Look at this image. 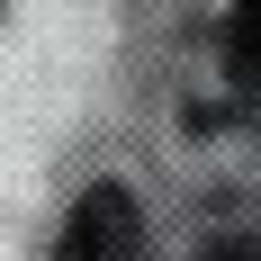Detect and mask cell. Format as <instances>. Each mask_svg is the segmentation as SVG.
I'll return each instance as SVG.
<instances>
[{
	"mask_svg": "<svg viewBox=\"0 0 261 261\" xmlns=\"http://www.w3.org/2000/svg\"><path fill=\"white\" fill-rule=\"evenodd\" d=\"M54 261H144V207H135L117 180L81 189V207L63 216V234H54Z\"/></svg>",
	"mask_w": 261,
	"mask_h": 261,
	"instance_id": "obj_1",
	"label": "cell"
},
{
	"mask_svg": "<svg viewBox=\"0 0 261 261\" xmlns=\"http://www.w3.org/2000/svg\"><path fill=\"white\" fill-rule=\"evenodd\" d=\"M225 72L261 90V0H234V18H225Z\"/></svg>",
	"mask_w": 261,
	"mask_h": 261,
	"instance_id": "obj_2",
	"label": "cell"
}]
</instances>
